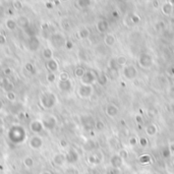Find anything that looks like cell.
I'll list each match as a JSON object with an SVG mask.
<instances>
[{"label": "cell", "instance_id": "cell-1", "mask_svg": "<svg viewBox=\"0 0 174 174\" xmlns=\"http://www.w3.org/2000/svg\"><path fill=\"white\" fill-rule=\"evenodd\" d=\"M7 135L11 143L19 145L23 141H25V137H27V132L21 125H13L9 128Z\"/></svg>", "mask_w": 174, "mask_h": 174}, {"label": "cell", "instance_id": "cell-2", "mask_svg": "<svg viewBox=\"0 0 174 174\" xmlns=\"http://www.w3.org/2000/svg\"><path fill=\"white\" fill-rule=\"evenodd\" d=\"M40 103L43 108L45 109H51L56 105L57 98L53 93L47 92V93L42 94L40 97Z\"/></svg>", "mask_w": 174, "mask_h": 174}, {"label": "cell", "instance_id": "cell-3", "mask_svg": "<svg viewBox=\"0 0 174 174\" xmlns=\"http://www.w3.org/2000/svg\"><path fill=\"white\" fill-rule=\"evenodd\" d=\"M154 63L153 57L151 56L148 53H143V54L139 55V65L141 66V68H145V69H148V68L152 67Z\"/></svg>", "mask_w": 174, "mask_h": 174}, {"label": "cell", "instance_id": "cell-4", "mask_svg": "<svg viewBox=\"0 0 174 174\" xmlns=\"http://www.w3.org/2000/svg\"><path fill=\"white\" fill-rule=\"evenodd\" d=\"M81 83L85 86H93V83L97 81V76L94 71L87 70L85 76L81 79Z\"/></svg>", "mask_w": 174, "mask_h": 174}, {"label": "cell", "instance_id": "cell-5", "mask_svg": "<svg viewBox=\"0 0 174 174\" xmlns=\"http://www.w3.org/2000/svg\"><path fill=\"white\" fill-rule=\"evenodd\" d=\"M93 86H85V85H81V87L79 88L77 90V94L81 98L83 99H87L90 98L92 95H93Z\"/></svg>", "mask_w": 174, "mask_h": 174}, {"label": "cell", "instance_id": "cell-6", "mask_svg": "<svg viewBox=\"0 0 174 174\" xmlns=\"http://www.w3.org/2000/svg\"><path fill=\"white\" fill-rule=\"evenodd\" d=\"M123 76L126 79H134L135 77L137 76V67L134 65H126L125 67L123 68Z\"/></svg>", "mask_w": 174, "mask_h": 174}, {"label": "cell", "instance_id": "cell-7", "mask_svg": "<svg viewBox=\"0 0 174 174\" xmlns=\"http://www.w3.org/2000/svg\"><path fill=\"white\" fill-rule=\"evenodd\" d=\"M42 124H43V126H44V128L51 130V129H53V128H55V126H56V124H57V120L54 116L48 115L43 118Z\"/></svg>", "mask_w": 174, "mask_h": 174}, {"label": "cell", "instance_id": "cell-8", "mask_svg": "<svg viewBox=\"0 0 174 174\" xmlns=\"http://www.w3.org/2000/svg\"><path fill=\"white\" fill-rule=\"evenodd\" d=\"M81 124L86 130H92L95 128L96 121L91 116H85V117L81 118Z\"/></svg>", "mask_w": 174, "mask_h": 174}, {"label": "cell", "instance_id": "cell-9", "mask_svg": "<svg viewBox=\"0 0 174 174\" xmlns=\"http://www.w3.org/2000/svg\"><path fill=\"white\" fill-rule=\"evenodd\" d=\"M88 162L92 165H98L103 162V154L101 152H96V153L91 154L88 157Z\"/></svg>", "mask_w": 174, "mask_h": 174}, {"label": "cell", "instance_id": "cell-10", "mask_svg": "<svg viewBox=\"0 0 174 174\" xmlns=\"http://www.w3.org/2000/svg\"><path fill=\"white\" fill-rule=\"evenodd\" d=\"M51 42H52V44L54 45L55 47L60 48V47H62V46H65L66 40L64 39L63 36L60 35V34H55V35H53L52 38H51Z\"/></svg>", "mask_w": 174, "mask_h": 174}, {"label": "cell", "instance_id": "cell-11", "mask_svg": "<svg viewBox=\"0 0 174 174\" xmlns=\"http://www.w3.org/2000/svg\"><path fill=\"white\" fill-rule=\"evenodd\" d=\"M105 112H106V115L108 116V117L114 118L117 116L118 112H119V109H118V107L116 106L115 104H113V103H109V104L106 106Z\"/></svg>", "mask_w": 174, "mask_h": 174}, {"label": "cell", "instance_id": "cell-12", "mask_svg": "<svg viewBox=\"0 0 174 174\" xmlns=\"http://www.w3.org/2000/svg\"><path fill=\"white\" fill-rule=\"evenodd\" d=\"M65 158H66V162L69 163V164H74L79 161V153L74 149H70L69 151L66 153L65 155Z\"/></svg>", "mask_w": 174, "mask_h": 174}, {"label": "cell", "instance_id": "cell-13", "mask_svg": "<svg viewBox=\"0 0 174 174\" xmlns=\"http://www.w3.org/2000/svg\"><path fill=\"white\" fill-rule=\"evenodd\" d=\"M110 165H111V167H113V168L119 169L120 167L123 165V159H122L118 154L113 155V156L110 158Z\"/></svg>", "mask_w": 174, "mask_h": 174}, {"label": "cell", "instance_id": "cell-14", "mask_svg": "<svg viewBox=\"0 0 174 174\" xmlns=\"http://www.w3.org/2000/svg\"><path fill=\"white\" fill-rule=\"evenodd\" d=\"M43 146V139L42 137H38V135H34V137H31L30 139V147L34 150H38L40 149Z\"/></svg>", "mask_w": 174, "mask_h": 174}, {"label": "cell", "instance_id": "cell-15", "mask_svg": "<svg viewBox=\"0 0 174 174\" xmlns=\"http://www.w3.org/2000/svg\"><path fill=\"white\" fill-rule=\"evenodd\" d=\"M30 129H31L34 134H40V132L44 129L42 121H39V120H33V121H31L30 122Z\"/></svg>", "mask_w": 174, "mask_h": 174}, {"label": "cell", "instance_id": "cell-16", "mask_svg": "<svg viewBox=\"0 0 174 174\" xmlns=\"http://www.w3.org/2000/svg\"><path fill=\"white\" fill-rule=\"evenodd\" d=\"M72 88V83L70 79L67 81H59L58 83V89L61 92H69Z\"/></svg>", "mask_w": 174, "mask_h": 174}, {"label": "cell", "instance_id": "cell-17", "mask_svg": "<svg viewBox=\"0 0 174 174\" xmlns=\"http://www.w3.org/2000/svg\"><path fill=\"white\" fill-rule=\"evenodd\" d=\"M96 28L99 33L104 34L109 30V23L107 21H105V19H101V21H99L98 23H97Z\"/></svg>", "mask_w": 174, "mask_h": 174}, {"label": "cell", "instance_id": "cell-18", "mask_svg": "<svg viewBox=\"0 0 174 174\" xmlns=\"http://www.w3.org/2000/svg\"><path fill=\"white\" fill-rule=\"evenodd\" d=\"M28 45H29L30 50L32 51H37L39 49V46H40V41L37 37L35 36H32L29 39V42H28Z\"/></svg>", "mask_w": 174, "mask_h": 174}, {"label": "cell", "instance_id": "cell-19", "mask_svg": "<svg viewBox=\"0 0 174 174\" xmlns=\"http://www.w3.org/2000/svg\"><path fill=\"white\" fill-rule=\"evenodd\" d=\"M161 9H162V12H163V14H164V16H170L171 14L173 13L174 7H173L172 4L170 3V1H167V2H165V3L163 4L162 7H161Z\"/></svg>", "mask_w": 174, "mask_h": 174}, {"label": "cell", "instance_id": "cell-20", "mask_svg": "<svg viewBox=\"0 0 174 174\" xmlns=\"http://www.w3.org/2000/svg\"><path fill=\"white\" fill-rule=\"evenodd\" d=\"M46 67H47V69L49 70V72H51V74H55V72L58 70V68H59V66H58V63H57L56 60L50 59V60H47Z\"/></svg>", "mask_w": 174, "mask_h": 174}, {"label": "cell", "instance_id": "cell-21", "mask_svg": "<svg viewBox=\"0 0 174 174\" xmlns=\"http://www.w3.org/2000/svg\"><path fill=\"white\" fill-rule=\"evenodd\" d=\"M65 162H66L65 155H63L61 153H58L53 157V163H54L56 166H62V165H63Z\"/></svg>", "mask_w": 174, "mask_h": 174}, {"label": "cell", "instance_id": "cell-22", "mask_svg": "<svg viewBox=\"0 0 174 174\" xmlns=\"http://www.w3.org/2000/svg\"><path fill=\"white\" fill-rule=\"evenodd\" d=\"M146 134H147V135H149V137H155V135L158 134V126L154 123H150L146 127Z\"/></svg>", "mask_w": 174, "mask_h": 174}, {"label": "cell", "instance_id": "cell-23", "mask_svg": "<svg viewBox=\"0 0 174 174\" xmlns=\"http://www.w3.org/2000/svg\"><path fill=\"white\" fill-rule=\"evenodd\" d=\"M139 162L143 165H148L152 162V156L150 154H143L139 157Z\"/></svg>", "mask_w": 174, "mask_h": 174}, {"label": "cell", "instance_id": "cell-24", "mask_svg": "<svg viewBox=\"0 0 174 174\" xmlns=\"http://www.w3.org/2000/svg\"><path fill=\"white\" fill-rule=\"evenodd\" d=\"M108 76L104 72H101L98 76H97V81L100 86H106L108 83Z\"/></svg>", "mask_w": 174, "mask_h": 174}, {"label": "cell", "instance_id": "cell-25", "mask_svg": "<svg viewBox=\"0 0 174 174\" xmlns=\"http://www.w3.org/2000/svg\"><path fill=\"white\" fill-rule=\"evenodd\" d=\"M104 42H105V44H106L107 46L111 47V46H113V45L115 44L116 39L114 37V35H112V34H107V35L105 36V38H104Z\"/></svg>", "mask_w": 174, "mask_h": 174}, {"label": "cell", "instance_id": "cell-26", "mask_svg": "<svg viewBox=\"0 0 174 174\" xmlns=\"http://www.w3.org/2000/svg\"><path fill=\"white\" fill-rule=\"evenodd\" d=\"M18 25H21V28H23L25 30H27L28 28L30 27V21L25 16H21V18L18 19Z\"/></svg>", "mask_w": 174, "mask_h": 174}, {"label": "cell", "instance_id": "cell-27", "mask_svg": "<svg viewBox=\"0 0 174 174\" xmlns=\"http://www.w3.org/2000/svg\"><path fill=\"white\" fill-rule=\"evenodd\" d=\"M115 60H116V62H117L118 66H124V67L126 66L127 59H126V57L123 56V55H119V56H117L115 58Z\"/></svg>", "mask_w": 174, "mask_h": 174}, {"label": "cell", "instance_id": "cell-28", "mask_svg": "<svg viewBox=\"0 0 174 174\" xmlns=\"http://www.w3.org/2000/svg\"><path fill=\"white\" fill-rule=\"evenodd\" d=\"M5 25L9 31H13V30H16V25H18V23H16V21H13V19H7L5 23Z\"/></svg>", "mask_w": 174, "mask_h": 174}, {"label": "cell", "instance_id": "cell-29", "mask_svg": "<svg viewBox=\"0 0 174 174\" xmlns=\"http://www.w3.org/2000/svg\"><path fill=\"white\" fill-rule=\"evenodd\" d=\"M23 166L25 167V168H32L34 165V160L32 157H25V159H23Z\"/></svg>", "mask_w": 174, "mask_h": 174}, {"label": "cell", "instance_id": "cell-30", "mask_svg": "<svg viewBox=\"0 0 174 174\" xmlns=\"http://www.w3.org/2000/svg\"><path fill=\"white\" fill-rule=\"evenodd\" d=\"M90 36V31L87 28H83V29L79 30V37L81 39H87Z\"/></svg>", "mask_w": 174, "mask_h": 174}, {"label": "cell", "instance_id": "cell-31", "mask_svg": "<svg viewBox=\"0 0 174 174\" xmlns=\"http://www.w3.org/2000/svg\"><path fill=\"white\" fill-rule=\"evenodd\" d=\"M43 56H44L45 59H47V60L52 59V56H53L52 50H51L50 48H45L44 51H43Z\"/></svg>", "mask_w": 174, "mask_h": 174}, {"label": "cell", "instance_id": "cell-32", "mask_svg": "<svg viewBox=\"0 0 174 174\" xmlns=\"http://www.w3.org/2000/svg\"><path fill=\"white\" fill-rule=\"evenodd\" d=\"M108 67H109V69H113V70L118 71V68H119V66H118V64H117V62H116L115 58L110 59V61H109V63H108Z\"/></svg>", "mask_w": 174, "mask_h": 174}, {"label": "cell", "instance_id": "cell-33", "mask_svg": "<svg viewBox=\"0 0 174 174\" xmlns=\"http://www.w3.org/2000/svg\"><path fill=\"white\" fill-rule=\"evenodd\" d=\"M86 71H87V70H85L83 67H77L76 69L74 70V76L76 77H79V79H81V77L85 76Z\"/></svg>", "mask_w": 174, "mask_h": 174}, {"label": "cell", "instance_id": "cell-34", "mask_svg": "<svg viewBox=\"0 0 174 174\" xmlns=\"http://www.w3.org/2000/svg\"><path fill=\"white\" fill-rule=\"evenodd\" d=\"M6 98H7L8 101H10V102H14V101H16V93H14L13 91L7 92V95H6Z\"/></svg>", "mask_w": 174, "mask_h": 174}, {"label": "cell", "instance_id": "cell-35", "mask_svg": "<svg viewBox=\"0 0 174 174\" xmlns=\"http://www.w3.org/2000/svg\"><path fill=\"white\" fill-rule=\"evenodd\" d=\"M77 4L81 7H87L90 4H92V1H90V0H79V1H77Z\"/></svg>", "mask_w": 174, "mask_h": 174}, {"label": "cell", "instance_id": "cell-36", "mask_svg": "<svg viewBox=\"0 0 174 174\" xmlns=\"http://www.w3.org/2000/svg\"><path fill=\"white\" fill-rule=\"evenodd\" d=\"M118 155H119L123 160H125V159L128 158V152L126 151L125 149H120L119 152H118Z\"/></svg>", "mask_w": 174, "mask_h": 174}, {"label": "cell", "instance_id": "cell-37", "mask_svg": "<svg viewBox=\"0 0 174 174\" xmlns=\"http://www.w3.org/2000/svg\"><path fill=\"white\" fill-rule=\"evenodd\" d=\"M104 127H105L104 122H103L102 120H97V121H96V125H95V128H96V129L102 130V129H104Z\"/></svg>", "mask_w": 174, "mask_h": 174}, {"label": "cell", "instance_id": "cell-38", "mask_svg": "<svg viewBox=\"0 0 174 174\" xmlns=\"http://www.w3.org/2000/svg\"><path fill=\"white\" fill-rule=\"evenodd\" d=\"M170 156H171L170 149H169V148H165V149L162 151V157H163V158H165V159H168Z\"/></svg>", "mask_w": 174, "mask_h": 174}, {"label": "cell", "instance_id": "cell-39", "mask_svg": "<svg viewBox=\"0 0 174 174\" xmlns=\"http://www.w3.org/2000/svg\"><path fill=\"white\" fill-rule=\"evenodd\" d=\"M130 21H132V23H139V21H141V18H139V16H137V14L132 13V16H130Z\"/></svg>", "mask_w": 174, "mask_h": 174}, {"label": "cell", "instance_id": "cell-40", "mask_svg": "<svg viewBox=\"0 0 174 174\" xmlns=\"http://www.w3.org/2000/svg\"><path fill=\"white\" fill-rule=\"evenodd\" d=\"M116 76H118V71L113 70V69H109L108 68V77L114 79H116Z\"/></svg>", "mask_w": 174, "mask_h": 174}, {"label": "cell", "instance_id": "cell-41", "mask_svg": "<svg viewBox=\"0 0 174 174\" xmlns=\"http://www.w3.org/2000/svg\"><path fill=\"white\" fill-rule=\"evenodd\" d=\"M148 144H149V143H148V139H147V137H141V139H139V145H141V147H143V148L147 147Z\"/></svg>", "mask_w": 174, "mask_h": 174}, {"label": "cell", "instance_id": "cell-42", "mask_svg": "<svg viewBox=\"0 0 174 174\" xmlns=\"http://www.w3.org/2000/svg\"><path fill=\"white\" fill-rule=\"evenodd\" d=\"M25 70H28L29 72H34V71H35V67H34V65L31 63V62H28V63L25 65Z\"/></svg>", "mask_w": 174, "mask_h": 174}, {"label": "cell", "instance_id": "cell-43", "mask_svg": "<svg viewBox=\"0 0 174 174\" xmlns=\"http://www.w3.org/2000/svg\"><path fill=\"white\" fill-rule=\"evenodd\" d=\"M67 79H69V76L67 72H61L59 74V81H67Z\"/></svg>", "mask_w": 174, "mask_h": 174}, {"label": "cell", "instance_id": "cell-44", "mask_svg": "<svg viewBox=\"0 0 174 174\" xmlns=\"http://www.w3.org/2000/svg\"><path fill=\"white\" fill-rule=\"evenodd\" d=\"M106 174H119V169L113 168V167H110L109 169H107Z\"/></svg>", "mask_w": 174, "mask_h": 174}, {"label": "cell", "instance_id": "cell-45", "mask_svg": "<svg viewBox=\"0 0 174 174\" xmlns=\"http://www.w3.org/2000/svg\"><path fill=\"white\" fill-rule=\"evenodd\" d=\"M155 28H156L157 31H162V30H164L165 25H164V23H163V21H158V23L155 25Z\"/></svg>", "mask_w": 174, "mask_h": 174}, {"label": "cell", "instance_id": "cell-46", "mask_svg": "<svg viewBox=\"0 0 174 174\" xmlns=\"http://www.w3.org/2000/svg\"><path fill=\"white\" fill-rule=\"evenodd\" d=\"M128 143H129V145L130 146H135L137 144V139L135 137H129V141H128Z\"/></svg>", "mask_w": 174, "mask_h": 174}, {"label": "cell", "instance_id": "cell-47", "mask_svg": "<svg viewBox=\"0 0 174 174\" xmlns=\"http://www.w3.org/2000/svg\"><path fill=\"white\" fill-rule=\"evenodd\" d=\"M47 79H48V81H50V83H53V81H55V79H56V76H55V74H51V72H49L48 76H47Z\"/></svg>", "mask_w": 174, "mask_h": 174}, {"label": "cell", "instance_id": "cell-48", "mask_svg": "<svg viewBox=\"0 0 174 174\" xmlns=\"http://www.w3.org/2000/svg\"><path fill=\"white\" fill-rule=\"evenodd\" d=\"M135 121H137V124H143L144 123V120H143V117H141V115H137L135 116Z\"/></svg>", "mask_w": 174, "mask_h": 174}, {"label": "cell", "instance_id": "cell-49", "mask_svg": "<svg viewBox=\"0 0 174 174\" xmlns=\"http://www.w3.org/2000/svg\"><path fill=\"white\" fill-rule=\"evenodd\" d=\"M65 47H66V49H68V50H70V49H72V47H74V43L71 42V41H66V43H65Z\"/></svg>", "mask_w": 174, "mask_h": 174}, {"label": "cell", "instance_id": "cell-50", "mask_svg": "<svg viewBox=\"0 0 174 174\" xmlns=\"http://www.w3.org/2000/svg\"><path fill=\"white\" fill-rule=\"evenodd\" d=\"M62 27L64 28V30H68L69 29V23H68L67 21H62Z\"/></svg>", "mask_w": 174, "mask_h": 174}, {"label": "cell", "instance_id": "cell-51", "mask_svg": "<svg viewBox=\"0 0 174 174\" xmlns=\"http://www.w3.org/2000/svg\"><path fill=\"white\" fill-rule=\"evenodd\" d=\"M6 43V38L3 35H0V45H4Z\"/></svg>", "mask_w": 174, "mask_h": 174}, {"label": "cell", "instance_id": "cell-52", "mask_svg": "<svg viewBox=\"0 0 174 174\" xmlns=\"http://www.w3.org/2000/svg\"><path fill=\"white\" fill-rule=\"evenodd\" d=\"M60 146H61L62 148H66L67 147V141H66L65 139H61V141H60Z\"/></svg>", "mask_w": 174, "mask_h": 174}, {"label": "cell", "instance_id": "cell-53", "mask_svg": "<svg viewBox=\"0 0 174 174\" xmlns=\"http://www.w3.org/2000/svg\"><path fill=\"white\" fill-rule=\"evenodd\" d=\"M111 14H112V16L114 18H119V13H118L117 10H113L112 13H111Z\"/></svg>", "mask_w": 174, "mask_h": 174}, {"label": "cell", "instance_id": "cell-54", "mask_svg": "<svg viewBox=\"0 0 174 174\" xmlns=\"http://www.w3.org/2000/svg\"><path fill=\"white\" fill-rule=\"evenodd\" d=\"M53 4H54V2H46V7L47 8H52L53 7Z\"/></svg>", "mask_w": 174, "mask_h": 174}, {"label": "cell", "instance_id": "cell-55", "mask_svg": "<svg viewBox=\"0 0 174 174\" xmlns=\"http://www.w3.org/2000/svg\"><path fill=\"white\" fill-rule=\"evenodd\" d=\"M169 149H170L171 153H174V143L170 144V146H169Z\"/></svg>", "mask_w": 174, "mask_h": 174}, {"label": "cell", "instance_id": "cell-56", "mask_svg": "<svg viewBox=\"0 0 174 174\" xmlns=\"http://www.w3.org/2000/svg\"><path fill=\"white\" fill-rule=\"evenodd\" d=\"M10 72H11L10 68H5V69H4V74H9Z\"/></svg>", "mask_w": 174, "mask_h": 174}, {"label": "cell", "instance_id": "cell-57", "mask_svg": "<svg viewBox=\"0 0 174 174\" xmlns=\"http://www.w3.org/2000/svg\"><path fill=\"white\" fill-rule=\"evenodd\" d=\"M170 74H171V76H174V66H172V67H171Z\"/></svg>", "mask_w": 174, "mask_h": 174}, {"label": "cell", "instance_id": "cell-58", "mask_svg": "<svg viewBox=\"0 0 174 174\" xmlns=\"http://www.w3.org/2000/svg\"><path fill=\"white\" fill-rule=\"evenodd\" d=\"M2 108H3V102H2V101L0 100V110H1Z\"/></svg>", "mask_w": 174, "mask_h": 174}, {"label": "cell", "instance_id": "cell-59", "mask_svg": "<svg viewBox=\"0 0 174 174\" xmlns=\"http://www.w3.org/2000/svg\"><path fill=\"white\" fill-rule=\"evenodd\" d=\"M41 174H52L51 172H49V171H44V172H42Z\"/></svg>", "mask_w": 174, "mask_h": 174}, {"label": "cell", "instance_id": "cell-60", "mask_svg": "<svg viewBox=\"0 0 174 174\" xmlns=\"http://www.w3.org/2000/svg\"><path fill=\"white\" fill-rule=\"evenodd\" d=\"M170 3L172 4V5H173V7H174V0H172V1H170Z\"/></svg>", "mask_w": 174, "mask_h": 174}, {"label": "cell", "instance_id": "cell-61", "mask_svg": "<svg viewBox=\"0 0 174 174\" xmlns=\"http://www.w3.org/2000/svg\"><path fill=\"white\" fill-rule=\"evenodd\" d=\"M152 174H160V173H158V172H153Z\"/></svg>", "mask_w": 174, "mask_h": 174}, {"label": "cell", "instance_id": "cell-62", "mask_svg": "<svg viewBox=\"0 0 174 174\" xmlns=\"http://www.w3.org/2000/svg\"><path fill=\"white\" fill-rule=\"evenodd\" d=\"M85 174H92V173H85Z\"/></svg>", "mask_w": 174, "mask_h": 174}, {"label": "cell", "instance_id": "cell-63", "mask_svg": "<svg viewBox=\"0 0 174 174\" xmlns=\"http://www.w3.org/2000/svg\"><path fill=\"white\" fill-rule=\"evenodd\" d=\"M173 165H174V161H173Z\"/></svg>", "mask_w": 174, "mask_h": 174}]
</instances>
